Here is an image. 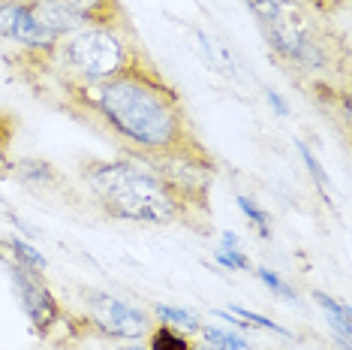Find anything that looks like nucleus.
<instances>
[{
  "label": "nucleus",
  "mask_w": 352,
  "mask_h": 350,
  "mask_svg": "<svg viewBox=\"0 0 352 350\" xmlns=\"http://www.w3.org/2000/svg\"><path fill=\"white\" fill-rule=\"evenodd\" d=\"M148 350H196V344L190 336H184V332L172 329V326L160 323L148 338Z\"/></svg>",
  "instance_id": "obj_11"
},
{
  "label": "nucleus",
  "mask_w": 352,
  "mask_h": 350,
  "mask_svg": "<svg viewBox=\"0 0 352 350\" xmlns=\"http://www.w3.org/2000/svg\"><path fill=\"white\" fill-rule=\"evenodd\" d=\"M314 299H316V305L325 311L328 326H331V332L338 336L340 350H349V336H352V311H349V305H343V302L331 299L322 290H314Z\"/></svg>",
  "instance_id": "obj_8"
},
{
  "label": "nucleus",
  "mask_w": 352,
  "mask_h": 350,
  "mask_svg": "<svg viewBox=\"0 0 352 350\" xmlns=\"http://www.w3.org/2000/svg\"><path fill=\"white\" fill-rule=\"evenodd\" d=\"M214 257H217L220 266H226V269H241V272H247L250 269V260L241 254V248H235V251H229V248H214Z\"/></svg>",
  "instance_id": "obj_17"
},
{
  "label": "nucleus",
  "mask_w": 352,
  "mask_h": 350,
  "mask_svg": "<svg viewBox=\"0 0 352 350\" xmlns=\"http://www.w3.org/2000/svg\"><path fill=\"white\" fill-rule=\"evenodd\" d=\"M154 314L160 317V323L172 326V329L184 332V336H196L202 329V320L193 314V311H184V308H175V305H154Z\"/></svg>",
  "instance_id": "obj_10"
},
{
  "label": "nucleus",
  "mask_w": 352,
  "mask_h": 350,
  "mask_svg": "<svg viewBox=\"0 0 352 350\" xmlns=\"http://www.w3.org/2000/svg\"><path fill=\"white\" fill-rule=\"evenodd\" d=\"M87 317L109 338H142L151 329V320L142 308L121 296H109V293L87 296Z\"/></svg>",
  "instance_id": "obj_4"
},
{
  "label": "nucleus",
  "mask_w": 352,
  "mask_h": 350,
  "mask_svg": "<svg viewBox=\"0 0 352 350\" xmlns=\"http://www.w3.org/2000/svg\"><path fill=\"white\" fill-rule=\"evenodd\" d=\"M256 275H259V281L265 284L268 290H274L277 296H283V299H289V302H298V296H295V290H292V287H289V284H286V281H280V278H277L274 272H271V269H265V266H262V269H259V272H256Z\"/></svg>",
  "instance_id": "obj_16"
},
{
  "label": "nucleus",
  "mask_w": 352,
  "mask_h": 350,
  "mask_svg": "<svg viewBox=\"0 0 352 350\" xmlns=\"http://www.w3.org/2000/svg\"><path fill=\"white\" fill-rule=\"evenodd\" d=\"M0 3H3V0H0Z\"/></svg>",
  "instance_id": "obj_22"
},
{
  "label": "nucleus",
  "mask_w": 352,
  "mask_h": 350,
  "mask_svg": "<svg viewBox=\"0 0 352 350\" xmlns=\"http://www.w3.org/2000/svg\"><path fill=\"white\" fill-rule=\"evenodd\" d=\"M265 97L271 100V109H274L277 115H289V106H286V100L280 97V94L274 91V88H265Z\"/></svg>",
  "instance_id": "obj_18"
},
{
  "label": "nucleus",
  "mask_w": 352,
  "mask_h": 350,
  "mask_svg": "<svg viewBox=\"0 0 352 350\" xmlns=\"http://www.w3.org/2000/svg\"><path fill=\"white\" fill-rule=\"evenodd\" d=\"M12 172H15V181H21V185H28V187H45L49 190L60 181L58 172L43 161H19Z\"/></svg>",
  "instance_id": "obj_9"
},
{
  "label": "nucleus",
  "mask_w": 352,
  "mask_h": 350,
  "mask_svg": "<svg viewBox=\"0 0 352 350\" xmlns=\"http://www.w3.org/2000/svg\"><path fill=\"white\" fill-rule=\"evenodd\" d=\"M232 314H235V317H244V323H247V326H256V329H268V332H274V336H280V338H292V332L286 329V326H280V323H274V320H268L265 314L247 311V308H241V305H232Z\"/></svg>",
  "instance_id": "obj_15"
},
{
  "label": "nucleus",
  "mask_w": 352,
  "mask_h": 350,
  "mask_svg": "<svg viewBox=\"0 0 352 350\" xmlns=\"http://www.w3.org/2000/svg\"><path fill=\"white\" fill-rule=\"evenodd\" d=\"M196 350H214V347H208V344H196Z\"/></svg>",
  "instance_id": "obj_20"
},
{
  "label": "nucleus",
  "mask_w": 352,
  "mask_h": 350,
  "mask_svg": "<svg viewBox=\"0 0 352 350\" xmlns=\"http://www.w3.org/2000/svg\"><path fill=\"white\" fill-rule=\"evenodd\" d=\"M82 178L102 214L130 224H181L190 220V205L178 190H172L160 175L126 161H94L85 163Z\"/></svg>",
  "instance_id": "obj_2"
},
{
  "label": "nucleus",
  "mask_w": 352,
  "mask_h": 350,
  "mask_svg": "<svg viewBox=\"0 0 352 350\" xmlns=\"http://www.w3.org/2000/svg\"><path fill=\"white\" fill-rule=\"evenodd\" d=\"M82 28H124L126 15L118 0H60Z\"/></svg>",
  "instance_id": "obj_7"
},
{
  "label": "nucleus",
  "mask_w": 352,
  "mask_h": 350,
  "mask_svg": "<svg viewBox=\"0 0 352 350\" xmlns=\"http://www.w3.org/2000/svg\"><path fill=\"white\" fill-rule=\"evenodd\" d=\"M67 94L91 112L94 121L109 127L111 136L121 139L126 151H205L193 136L175 88L145 58L102 82L67 85Z\"/></svg>",
  "instance_id": "obj_1"
},
{
  "label": "nucleus",
  "mask_w": 352,
  "mask_h": 350,
  "mask_svg": "<svg viewBox=\"0 0 352 350\" xmlns=\"http://www.w3.org/2000/svg\"><path fill=\"white\" fill-rule=\"evenodd\" d=\"M220 248H229V251H235V248H241V242H238V236L235 233H229V229H226V233H223L220 236Z\"/></svg>",
  "instance_id": "obj_19"
},
{
  "label": "nucleus",
  "mask_w": 352,
  "mask_h": 350,
  "mask_svg": "<svg viewBox=\"0 0 352 350\" xmlns=\"http://www.w3.org/2000/svg\"><path fill=\"white\" fill-rule=\"evenodd\" d=\"M142 54L130 43V37L121 28H82L73 34L60 37L54 52L49 54V63L67 79V85H87V82H102L133 63H139Z\"/></svg>",
  "instance_id": "obj_3"
},
{
  "label": "nucleus",
  "mask_w": 352,
  "mask_h": 350,
  "mask_svg": "<svg viewBox=\"0 0 352 350\" xmlns=\"http://www.w3.org/2000/svg\"><path fill=\"white\" fill-rule=\"evenodd\" d=\"M6 269H10V278L15 284V293H19V302H21V308H25L28 320L34 323L36 332L49 336L54 326L60 323V305H58V299L52 296V290L45 287L43 275L28 272L19 262H6Z\"/></svg>",
  "instance_id": "obj_6"
},
{
  "label": "nucleus",
  "mask_w": 352,
  "mask_h": 350,
  "mask_svg": "<svg viewBox=\"0 0 352 350\" xmlns=\"http://www.w3.org/2000/svg\"><path fill=\"white\" fill-rule=\"evenodd\" d=\"M235 203H238V209L244 212V218L250 220L256 229H259V236L268 238L271 236V218H268V212L262 209V205H256L250 196H235Z\"/></svg>",
  "instance_id": "obj_14"
},
{
  "label": "nucleus",
  "mask_w": 352,
  "mask_h": 350,
  "mask_svg": "<svg viewBox=\"0 0 352 350\" xmlns=\"http://www.w3.org/2000/svg\"><path fill=\"white\" fill-rule=\"evenodd\" d=\"M0 37L15 43L25 54H43V58H49L58 45V37L39 25L28 0H3L0 3Z\"/></svg>",
  "instance_id": "obj_5"
},
{
  "label": "nucleus",
  "mask_w": 352,
  "mask_h": 350,
  "mask_svg": "<svg viewBox=\"0 0 352 350\" xmlns=\"http://www.w3.org/2000/svg\"><path fill=\"white\" fill-rule=\"evenodd\" d=\"M124 350H142V347H124Z\"/></svg>",
  "instance_id": "obj_21"
},
{
  "label": "nucleus",
  "mask_w": 352,
  "mask_h": 350,
  "mask_svg": "<svg viewBox=\"0 0 352 350\" xmlns=\"http://www.w3.org/2000/svg\"><path fill=\"white\" fill-rule=\"evenodd\" d=\"M202 338L208 341V347H214V350H247L250 344L241 338V336H235V332H229V329H220V326H202Z\"/></svg>",
  "instance_id": "obj_13"
},
{
  "label": "nucleus",
  "mask_w": 352,
  "mask_h": 350,
  "mask_svg": "<svg viewBox=\"0 0 352 350\" xmlns=\"http://www.w3.org/2000/svg\"><path fill=\"white\" fill-rule=\"evenodd\" d=\"M295 145H298V151H301V161H304V166H307V172H310V178H314V185L319 187V194H322V200H325L328 205H331V203H334L331 181H328V175H325V169H322V163L316 161L314 148H310V145H304L301 139L295 142Z\"/></svg>",
  "instance_id": "obj_12"
}]
</instances>
